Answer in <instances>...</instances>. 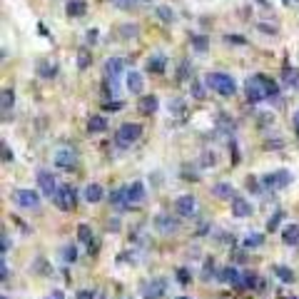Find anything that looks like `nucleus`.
I'll use <instances>...</instances> for the list:
<instances>
[{
  "mask_svg": "<svg viewBox=\"0 0 299 299\" xmlns=\"http://www.w3.org/2000/svg\"><path fill=\"white\" fill-rule=\"evenodd\" d=\"M140 135H142V125L140 122H122L117 127V132H115V145L127 150L130 145H135L140 140Z\"/></svg>",
  "mask_w": 299,
  "mask_h": 299,
  "instance_id": "obj_3",
  "label": "nucleus"
},
{
  "mask_svg": "<svg viewBox=\"0 0 299 299\" xmlns=\"http://www.w3.org/2000/svg\"><path fill=\"white\" fill-rule=\"evenodd\" d=\"M217 277H220L222 282H227V284H232V287L242 289V272H239L237 267H222Z\"/></svg>",
  "mask_w": 299,
  "mask_h": 299,
  "instance_id": "obj_13",
  "label": "nucleus"
},
{
  "mask_svg": "<svg viewBox=\"0 0 299 299\" xmlns=\"http://www.w3.org/2000/svg\"><path fill=\"white\" fill-rule=\"evenodd\" d=\"M157 107H160V100H157L155 95H142V97H140V102H137L140 115H155V112H157Z\"/></svg>",
  "mask_w": 299,
  "mask_h": 299,
  "instance_id": "obj_14",
  "label": "nucleus"
},
{
  "mask_svg": "<svg viewBox=\"0 0 299 299\" xmlns=\"http://www.w3.org/2000/svg\"><path fill=\"white\" fill-rule=\"evenodd\" d=\"M177 279H180L182 284H187V279H190V277H187V269H177Z\"/></svg>",
  "mask_w": 299,
  "mask_h": 299,
  "instance_id": "obj_44",
  "label": "nucleus"
},
{
  "mask_svg": "<svg viewBox=\"0 0 299 299\" xmlns=\"http://www.w3.org/2000/svg\"><path fill=\"white\" fill-rule=\"evenodd\" d=\"M170 107L175 110V115H182V110H185V102H182V100H172V102H170Z\"/></svg>",
  "mask_w": 299,
  "mask_h": 299,
  "instance_id": "obj_39",
  "label": "nucleus"
},
{
  "mask_svg": "<svg viewBox=\"0 0 299 299\" xmlns=\"http://www.w3.org/2000/svg\"><path fill=\"white\" fill-rule=\"evenodd\" d=\"M192 95H195L197 100H202V97H205V90H202L200 85H192Z\"/></svg>",
  "mask_w": 299,
  "mask_h": 299,
  "instance_id": "obj_43",
  "label": "nucleus"
},
{
  "mask_svg": "<svg viewBox=\"0 0 299 299\" xmlns=\"http://www.w3.org/2000/svg\"><path fill=\"white\" fill-rule=\"evenodd\" d=\"M137 25L135 23H125V25H120V38L122 40H127V38H137Z\"/></svg>",
  "mask_w": 299,
  "mask_h": 299,
  "instance_id": "obj_27",
  "label": "nucleus"
},
{
  "mask_svg": "<svg viewBox=\"0 0 299 299\" xmlns=\"http://www.w3.org/2000/svg\"><path fill=\"white\" fill-rule=\"evenodd\" d=\"M38 187H40V192L48 195V197H50V195L55 197L58 190H60V187H58V180H55V175H53L50 170H38Z\"/></svg>",
  "mask_w": 299,
  "mask_h": 299,
  "instance_id": "obj_9",
  "label": "nucleus"
},
{
  "mask_svg": "<svg viewBox=\"0 0 299 299\" xmlns=\"http://www.w3.org/2000/svg\"><path fill=\"white\" fill-rule=\"evenodd\" d=\"M274 272H277V277H279L282 282H294V272H292L289 267H284V264H277V267H274Z\"/></svg>",
  "mask_w": 299,
  "mask_h": 299,
  "instance_id": "obj_29",
  "label": "nucleus"
},
{
  "mask_svg": "<svg viewBox=\"0 0 299 299\" xmlns=\"http://www.w3.org/2000/svg\"><path fill=\"white\" fill-rule=\"evenodd\" d=\"M92 237H95V234H92V227H90V224H80V227H77V239H80L82 244H87V249H90V244H92ZM92 247H95V244H92Z\"/></svg>",
  "mask_w": 299,
  "mask_h": 299,
  "instance_id": "obj_25",
  "label": "nucleus"
},
{
  "mask_svg": "<svg viewBox=\"0 0 299 299\" xmlns=\"http://www.w3.org/2000/svg\"><path fill=\"white\" fill-rule=\"evenodd\" d=\"M77 299H95V292H92V289H80V292H77Z\"/></svg>",
  "mask_w": 299,
  "mask_h": 299,
  "instance_id": "obj_42",
  "label": "nucleus"
},
{
  "mask_svg": "<svg viewBox=\"0 0 299 299\" xmlns=\"http://www.w3.org/2000/svg\"><path fill=\"white\" fill-rule=\"evenodd\" d=\"M202 165H215V155H202Z\"/></svg>",
  "mask_w": 299,
  "mask_h": 299,
  "instance_id": "obj_45",
  "label": "nucleus"
},
{
  "mask_svg": "<svg viewBox=\"0 0 299 299\" xmlns=\"http://www.w3.org/2000/svg\"><path fill=\"white\" fill-rule=\"evenodd\" d=\"M85 43H87V45H95V43H97V30H95V28H92V30H87Z\"/></svg>",
  "mask_w": 299,
  "mask_h": 299,
  "instance_id": "obj_38",
  "label": "nucleus"
},
{
  "mask_svg": "<svg viewBox=\"0 0 299 299\" xmlns=\"http://www.w3.org/2000/svg\"><path fill=\"white\" fill-rule=\"evenodd\" d=\"M284 80H287V85H299V75L289 68V70H284Z\"/></svg>",
  "mask_w": 299,
  "mask_h": 299,
  "instance_id": "obj_37",
  "label": "nucleus"
},
{
  "mask_svg": "<svg viewBox=\"0 0 299 299\" xmlns=\"http://www.w3.org/2000/svg\"><path fill=\"white\" fill-rule=\"evenodd\" d=\"M65 13L70 18H82L87 13V3H85V0H68V3H65Z\"/></svg>",
  "mask_w": 299,
  "mask_h": 299,
  "instance_id": "obj_20",
  "label": "nucleus"
},
{
  "mask_svg": "<svg viewBox=\"0 0 299 299\" xmlns=\"http://www.w3.org/2000/svg\"><path fill=\"white\" fill-rule=\"evenodd\" d=\"M63 259H65V262H75V259H77L75 244H65V247H63Z\"/></svg>",
  "mask_w": 299,
  "mask_h": 299,
  "instance_id": "obj_33",
  "label": "nucleus"
},
{
  "mask_svg": "<svg viewBox=\"0 0 299 299\" xmlns=\"http://www.w3.org/2000/svg\"><path fill=\"white\" fill-rule=\"evenodd\" d=\"M282 220H284V212H274V215H272V220L267 222V229H269V232H274V229L282 224Z\"/></svg>",
  "mask_w": 299,
  "mask_h": 299,
  "instance_id": "obj_34",
  "label": "nucleus"
},
{
  "mask_svg": "<svg viewBox=\"0 0 299 299\" xmlns=\"http://www.w3.org/2000/svg\"><path fill=\"white\" fill-rule=\"evenodd\" d=\"M35 73H38L43 80H53V77L58 75V65H55V63H50V60H38Z\"/></svg>",
  "mask_w": 299,
  "mask_h": 299,
  "instance_id": "obj_16",
  "label": "nucleus"
},
{
  "mask_svg": "<svg viewBox=\"0 0 299 299\" xmlns=\"http://www.w3.org/2000/svg\"><path fill=\"white\" fill-rule=\"evenodd\" d=\"M284 3H287V0H284Z\"/></svg>",
  "mask_w": 299,
  "mask_h": 299,
  "instance_id": "obj_51",
  "label": "nucleus"
},
{
  "mask_svg": "<svg viewBox=\"0 0 299 299\" xmlns=\"http://www.w3.org/2000/svg\"><path fill=\"white\" fill-rule=\"evenodd\" d=\"M157 18L165 20V23H172V20H175V13H172L167 5H160V8H157Z\"/></svg>",
  "mask_w": 299,
  "mask_h": 299,
  "instance_id": "obj_32",
  "label": "nucleus"
},
{
  "mask_svg": "<svg viewBox=\"0 0 299 299\" xmlns=\"http://www.w3.org/2000/svg\"><path fill=\"white\" fill-rule=\"evenodd\" d=\"M292 122H294V130H297V137H299V110L294 112V117H292Z\"/></svg>",
  "mask_w": 299,
  "mask_h": 299,
  "instance_id": "obj_46",
  "label": "nucleus"
},
{
  "mask_svg": "<svg viewBox=\"0 0 299 299\" xmlns=\"http://www.w3.org/2000/svg\"><path fill=\"white\" fill-rule=\"evenodd\" d=\"M264 244V237L262 234H247L244 237V247L247 249H254V247H262Z\"/></svg>",
  "mask_w": 299,
  "mask_h": 299,
  "instance_id": "obj_30",
  "label": "nucleus"
},
{
  "mask_svg": "<svg viewBox=\"0 0 299 299\" xmlns=\"http://www.w3.org/2000/svg\"><path fill=\"white\" fill-rule=\"evenodd\" d=\"M145 200V182L142 180H135L130 187H127V202L130 205H137Z\"/></svg>",
  "mask_w": 299,
  "mask_h": 299,
  "instance_id": "obj_15",
  "label": "nucleus"
},
{
  "mask_svg": "<svg viewBox=\"0 0 299 299\" xmlns=\"http://www.w3.org/2000/svg\"><path fill=\"white\" fill-rule=\"evenodd\" d=\"M55 205H58L63 212L75 210V205H77V190H75L73 185H63V187L58 190V195H55Z\"/></svg>",
  "mask_w": 299,
  "mask_h": 299,
  "instance_id": "obj_4",
  "label": "nucleus"
},
{
  "mask_svg": "<svg viewBox=\"0 0 299 299\" xmlns=\"http://www.w3.org/2000/svg\"><path fill=\"white\" fill-rule=\"evenodd\" d=\"M85 200L90 202V205H97V202H102V197H105V190H102V185H97V182H90L87 187H85Z\"/></svg>",
  "mask_w": 299,
  "mask_h": 299,
  "instance_id": "obj_18",
  "label": "nucleus"
},
{
  "mask_svg": "<svg viewBox=\"0 0 299 299\" xmlns=\"http://www.w3.org/2000/svg\"><path fill=\"white\" fill-rule=\"evenodd\" d=\"M195 210H197V197L195 195H180L175 200V212L180 217H192Z\"/></svg>",
  "mask_w": 299,
  "mask_h": 299,
  "instance_id": "obj_11",
  "label": "nucleus"
},
{
  "mask_svg": "<svg viewBox=\"0 0 299 299\" xmlns=\"http://www.w3.org/2000/svg\"><path fill=\"white\" fill-rule=\"evenodd\" d=\"M13 160V150L8 147V142H3V162H10Z\"/></svg>",
  "mask_w": 299,
  "mask_h": 299,
  "instance_id": "obj_40",
  "label": "nucleus"
},
{
  "mask_svg": "<svg viewBox=\"0 0 299 299\" xmlns=\"http://www.w3.org/2000/svg\"><path fill=\"white\" fill-rule=\"evenodd\" d=\"M177 299H187V297H177Z\"/></svg>",
  "mask_w": 299,
  "mask_h": 299,
  "instance_id": "obj_50",
  "label": "nucleus"
},
{
  "mask_svg": "<svg viewBox=\"0 0 299 299\" xmlns=\"http://www.w3.org/2000/svg\"><path fill=\"white\" fill-rule=\"evenodd\" d=\"M53 162L60 170H73L75 162H77V152H75V150H70V147H60L58 152H55V157H53Z\"/></svg>",
  "mask_w": 299,
  "mask_h": 299,
  "instance_id": "obj_10",
  "label": "nucleus"
},
{
  "mask_svg": "<svg viewBox=\"0 0 299 299\" xmlns=\"http://www.w3.org/2000/svg\"><path fill=\"white\" fill-rule=\"evenodd\" d=\"M105 107H107V110H120V107H122V102H107Z\"/></svg>",
  "mask_w": 299,
  "mask_h": 299,
  "instance_id": "obj_48",
  "label": "nucleus"
},
{
  "mask_svg": "<svg viewBox=\"0 0 299 299\" xmlns=\"http://www.w3.org/2000/svg\"><path fill=\"white\" fill-rule=\"evenodd\" d=\"M125 68H127V63H125L122 58H107V60H105V77L110 80V90H112V92H115L117 77L125 73Z\"/></svg>",
  "mask_w": 299,
  "mask_h": 299,
  "instance_id": "obj_5",
  "label": "nucleus"
},
{
  "mask_svg": "<svg viewBox=\"0 0 299 299\" xmlns=\"http://www.w3.org/2000/svg\"><path fill=\"white\" fill-rule=\"evenodd\" d=\"M212 192H215V197H220V200H234V187L227 185V182H217V185L212 187Z\"/></svg>",
  "mask_w": 299,
  "mask_h": 299,
  "instance_id": "obj_24",
  "label": "nucleus"
},
{
  "mask_svg": "<svg viewBox=\"0 0 299 299\" xmlns=\"http://www.w3.org/2000/svg\"><path fill=\"white\" fill-rule=\"evenodd\" d=\"M145 70H147V73H152V75H165V70H167V58H165L162 53L150 55L147 63H145Z\"/></svg>",
  "mask_w": 299,
  "mask_h": 299,
  "instance_id": "obj_12",
  "label": "nucleus"
},
{
  "mask_svg": "<svg viewBox=\"0 0 299 299\" xmlns=\"http://www.w3.org/2000/svg\"><path fill=\"white\" fill-rule=\"evenodd\" d=\"M289 182H292V172H287V170H277V172H269V175L262 177V185L267 190H282Z\"/></svg>",
  "mask_w": 299,
  "mask_h": 299,
  "instance_id": "obj_7",
  "label": "nucleus"
},
{
  "mask_svg": "<svg viewBox=\"0 0 299 299\" xmlns=\"http://www.w3.org/2000/svg\"><path fill=\"white\" fill-rule=\"evenodd\" d=\"M244 90H247V100L252 102V105H257V102H262V100H267V97H277L279 95V85L272 80V77H267V75H254V77H249L247 82H244Z\"/></svg>",
  "mask_w": 299,
  "mask_h": 299,
  "instance_id": "obj_1",
  "label": "nucleus"
},
{
  "mask_svg": "<svg viewBox=\"0 0 299 299\" xmlns=\"http://www.w3.org/2000/svg\"><path fill=\"white\" fill-rule=\"evenodd\" d=\"M190 70H192V68H190V63H187V60H182V63H180V73H177V80H187Z\"/></svg>",
  "mask_w": 299,
  "mask_h": 299,
  "instance_id": "obj_36",
  "label": "nucleus"
},
{
  "mask_svg": "<svg viewBox=\"0 0 299 299\" xmlns=\"http://www.w3.org/2000/svg\"><path fill=\"white\" fill-rule=\"evenodd\" d=\"M125 85H127V90H130V92L140 95V92H142V87H145V80H142V75H140L137 70H130V73H127V77H125Z\"/></svg>",
  "mask_w": 299,
  "mask_h": 299,
  "instance_id": "obj_17",
  "label": "nucleus"
},
{
  "mask_svg": "<svg viewBox=\"0 0 299 299\" xmlns=\"http://www.w3.org/2000/svg\"><path fill=\"white\" fill-rule=\"evenodd\" d=\"M5 252H8V234L3 232V257H5Z\"/></svg>",
  "mask_w": 299,
  "mask_h": 299,
  "instance_id": "obj_49",
  "label": "nucleus"
},
{
  "mask_svg": "<svg viewBox=\"0 0 299 299\" xmlns=\"http://www.w3.org/2000/svg\"><path fill=\"white\" fill-rule=\"evenodd\" d=\"M105 130H107V120H105L102 115H92V117L87 120V132L97 135V132H105Z\"/></svg>",
  "mask_w": 299,
  "mask_h": 299,
  "instance_id": "obj_23",
  "label": "nucleus"
},
{
  "mask_svg": "<svg viewBox=\"0 0 299 299\" xmlns=\"http://www.w3.org/2000/svg\"><path fill=\"white\" fill-rule=\"evenodd\" d=\"M257 28H259L262 33H267V35H277V28H274V25H264V23H259Z\"/></svg>",
  "mask_w": 299,
  "mask_h": 299,
  "instance_id": "obj_41",
  "label": "nucleus"
},
{
  "mask_svg": "<svg viewBox=\"0 0 299 299\" xmlns=\"http://www.w3.org/2000/svg\"><path fill=\"white\" fill-rule=\"evenodd\" d=\"M205 85H207L212 92H220L222 97H232V95L237 92V82H234V77H229L227 73H207Z\"/></svg>",
  "mask_w": 299,
  "mask_h": 299,
  "instance_id": "obj_2",
  "label": "nucleus"
},
{
  "mask_svg": "<svg viewBox=\"0 0 299 299\" xmlns=\"http://www.w3.org/2000/svg\"><path fill=\"white\" fill-rule=\"evenodd\" d=\"M110 202H112V205H130V202H127V187H117V190L110 195Z\"/></svg>",
  "mask_w": 299,
  "mask_h": 299,
  "instance_id": "obj_26",
  "label": "nucleus"
},
{
  "mask_svg": "<svg viewBox=\"0 0 299 299\" xmlns=\"http://www.w3.org/2000/svg\"><path fill=\"white\" fill-rule=\"evenodd\" d=\"M90 63H92L90 50H80V53H77V70H87V68H90Z\"/></svg>",
  "mask_w": 299,
  "mask_h": 299,
  "instance_id": "obj_28",
  "label": "nucleus"
},
{
  "mask_svg": "<svg viewBox=\"0 0 299 299\" xmlns=\"http://www.w3.org/2000/svg\"><path fill=\"white\" fill-rule=\"evenodd\" d=\"M155 229L160 234H175V232H180V220L172 217V215H167V212H160L155 217Z\"/></svg>",
  "mask_w": 299,
  "mask_h": 299,
  "instance_id": "obj_8",
  "label": "nucleus"
},
{
  "mask_svg": "<svg viewBox=\"0 0 299 299\" xmlns=\"http://www.w3.org/2000/svg\"><path fill=\"white\" fill-rule=\"evenodd\" d=\"M192 45L197 48V53H202V50L207 48V38H202V35H192Z\"/></svg>",
  "mask_w": 299,
  "mask_h": 299,
  "instance_id": "obj_35",
  "label": "nucleus"
},
{
  "mask_svg": "<svg viewBox=\"0 0 299 299\" xmlns=\"http://www.w3.org/2000/svg\"><path fill=\"white\" fill-rule=\"evenodd\" d=\"M13 200H15V205L23 207V210H38V207H40V195H38L35 190H15V192H13Z\"/></svg>",
  "mask_w": 299,
  "mask_h": 299,
  "instance_id": "obj_6",
  "label": "nucleus"
},
{
  "mask_svg": "<svg viewBox=\"0 0 299 299\" xmlns=\"http://www.w3.org/2000/svg\"><path fill=\"white\" fill-rule=\"evenodd\" d=\"M45 299H65V294H63V292H58V289H55V292H53V294H50V297H45Z\"/></svg>",
  "mask_w": 299,
  "mask_h": 299,
  "instance_id": "obj_47",
  "label": "nucleus"
},
{
  "mask_svg": "<svg viewBox=\"0 0 299 299\" xmlns=\"http://www.w3.org/2000/svg\"><path fill=\"white\" fill-rule=\"evenodd\" d=\"M282 239L289 247H299V224H287L282 229Z\"/></svg>",
  "mask_w": 299,
  "mask_h": 299,
  "instance_id": "obj_22",
  "label": "nucleus"
},
{
  "mask_svg": "<svg viewBox=\"0 0 299 299\" xmlns=\"http://www.w3.org/2000/svg\"><path fill=\"white\" fill-rule=\"evenodd\" d=\"M232 212H234V217H249V215L254 212V207L249 205V200L234 197V200H232Z\"/></svg>",
  "mask_w": 299,
  "mask_h": 299,
  "instance_id": "obj_19",
  "label": "nucleus"
},
{
  "mask_svg": "<svg viewBox=\"0 0 299 299\" xmlns=\"http://www.w3.org/2000/svg\"><path fill=\"white\" fill-rule=\"evenodd\" d=\"M259 284V279H257V274L254 272H242V289H252V287H257Z\"/></svg>",
  "mask_w": 299,
  "mask_h": 299,
  "instance_id": "obj_31",
  "label": "nucleus"
},
{
  "mask_svg": "<svg viewBox=\"0 0 299 299\" xmlns=\"http://www.w3.org/2000/svg\"><path fill=\"white\" fill-rule=\"evenodd\" d=\"M13 105H15V90L13 87H5L3 90V97H0V110H3V117H8L13 112Z\"/></svg>",
  "mask_w": 299,
  "mask_h": 299,
  "instance_id": "obj_21",
  "label": "nucleus"
}]
</instances>
